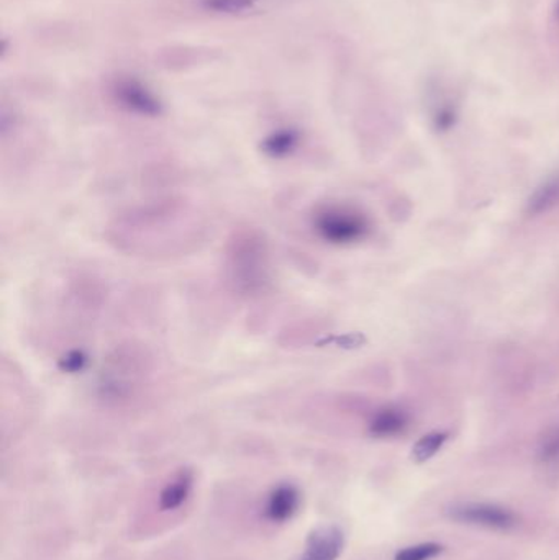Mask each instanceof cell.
Returning <instances> with one entry per match:
<instances>
[{
  "label": "cell",
  "mask_w": 559,
  "mask_h": 560,
  "mask_svg": "<svg viewBox=\"0 0 559 560\" xmlns=\"http://www.w3.org/2000/svg\"><path fill=\"white\" fill-rule=\"evenodd\" d=\"M446 440H449V433H443V431H433V433L420 438L412 447L414 463L423 464L432 459V457L442 450Z\"/></svg>",
  "instance_id": "8fae6325"
},
{
  "label": "cell",
  "mask_w": 559,
  "mask_h": 560,
  "mask_svg": "<svg viewBox=\"0 0 559 560\" xmlns=\"http://www.w3.org/2000/svg\"><path fill=\"white\" fill-rule=\"evenodd\" d=\"M559 207V171L551 174L550 177L544 180L540 186L532 194L527 202L525 212L531 217H540L544 213L551 212V210Z\"/></svg>",
  "instance_id": "ba28073f"
},
{
  "label": "cell",
  "mask_w": 559,
  "mask_h": 560,
  "mask_svg": "<svg viewBox=\"0 0 559 560\" xmlns=\"http://www.w3.org/2000/svg\"><path fill=\"white\" fill-rule=\"evenodd\" d=\"M318 238L330 245L347 246L363 242L371 232L366 213L348 203H325L312 217Z\"/></svg>",
  "instance_id": "7a4b0ae2"
},
{
  "label": "cell",
  "mask_w": 559,
  "mask_h": 560,
  "mask_svg": "<svg viewBox=\"0 0 559 560\" xmlns=\"http://www.w3.org/2000/svg\"><path fill=\"white\" fill-rule=\"evenodd\" d=\"M442 552L443 546L436 545V542H426V545L410 546V548L403 549V551L397 552L394 560H432Z\"/></svg>",
  "instance_id": "4fadbf2b"
},
{
  "label": "cell",
  "mask_w": 559,
  "mask_h": 560,
  "mask_svg": "<svg viewBox=\"0 0 559 560\" xmlns=\"http://www.w3.org/2000/svg\"><path fill=\"white\" fill-rule=\"evenodd\" d=\"M301 506V492L291 483L276 487L268 497L265 516L271 523H286L294 518Z\"/></svg>",
  "instance_id": "8992f818"
},
{
  "label": "cell",
  "mask_w": 559,
  "mask_h": 560,
  "mask_svg": "<svg viewBox=\"0 0 559 560\" xmlns=\"http://www.w3.org/2000/svg\"><path fill=\"white\" fill-rule=\"evenodd\" d=\"M345 548V535L338 526H318L308 535L298 560H338Z\"/></svg>",
  "instance_id": "5b68a950"
},
{
  "label": "cell",
  "mask_w": 559,
  "mask_h": 560,
  "mask_svg": "<svg viewBox=\"0 0 559 560\" xmlns=\"http://www.w3.org/2000/svg\"><path fill=\"white\" fill-rule=\"evenodd\" d=\"M114 94L118 104L127 108L128 112L143 115V117H156V115L161 114V102L140 81L125 79V81L118 82Z\"/></svg>",
  "instance_id": "277c9868"
},
{
  "label": "cell",
  "mask_w": 559,
  "mask_h": 560,
  "mask_svg": "<svg viewBox=\"0 0 559 560\" xmlns=\"http://www.w3.org/2000/svg\"><path fill=\"white\" fill-rule=\"evenodd\" d=\"M226 280L233 292L253 299L268 292L272 280L271 252L255 229L233 233L225 252Z\"/></svg>",
  "instance_id": "6da1fadb"
},
{
  "label": "cell",
  "mask_w": 559,
  "mask_h": 560,
  "mask_svg": "<svg viewBox=\"0 0 559 560\" xmlns=\"http://www.w3.org/2000/svg\"><path fill=\"white\" fill-rule=\"evenodd\" d=\"M409 427V415L399 407H384L370 423V433L376 438H394Z\"/></svg>",
  "instance_id": "52a82bcc"
},
{
  "label": "cell",
  "mask_w": 559,
  "mask_h": 560,
  "mask_svg": "<svg viewBox=\"0 0 559 560\" xmlns=\"http://www.w3.org/2000/svg\"><path fill=\"white\" fill-rule=\"evenodd\" d=\"M258 0H203L207 9L222 13H240L252 9Z\"/></svg>",
  "instance_id": "9a60e30c"
},
{
  "label": "cell",
  "mask_w": 559,
  "mask_h": 560,
  "mask_svg": "<svg viewBox=\"0 0 559 560\" xmlns=\"http://www.w3.org/2000/svg\"><path fill=\"white\" fill-rule=\"evenodd\" d=\"M194 476L190 470H180L173 482L164 487L160 493V509L163 512H173L179 509L189 499L190 490H193Z\"/></svg>",
  "instance_id": "9c48e42d"
},
{
  "label": "cell",
  "mask_w": 559,
  "mask_h": 560,
  "mask_svg": "<svg viewBox=\"0 0 559 560\" xmlns=\"http://www.w3.org/2000/svg\"><path fill=\"white\" fill-rule=\"evenodd\" d=\"M449 516L463 525L498 532H508L519 523L514 512L492 503H459L449 510Z\"/></svg>",
  "instance_id": "3957f363"
},
{
  "label": "cell",
  "mask_w": 559,
  "mask_h": 560,
  "mask_svg": "<svg viewBox=\"0 0 559 560\" xmlns=\"http://www.w3.org/2000/svg\"><path fill=\"white\" fill-rule=\"evenodd\" d=\"M537 460L548 472L559 470V424H554L541 433L537 446Z\"/></svg>",
  "instance_id": "30bf717a"
},
{
  "label": "cell",
  "mask_w": 559,
  "mask_h": 560,
  "mask_svg": "<svg viewBox=\"0 0 559 560\" xmlns=\"http://www.w3.org/2000/svg\"><path fill=\"white\" fill-rule=\"evenodd\" d=\"M295 143H298V137L294 133L281 131V133H276L275 137L266 141V151L271 153L272 156H282V154H288L295 147Z\"/></svg>",
  "instance_id": "5bb4252c"
},
{
  "label": "cell",
  "mask_w": 559,
  "mask_h": 560,
  "mask_svg": "<svg viewBox=\"0 0 559 560\" xmlns=\"http://www.w3.org/2000/svg\"><path fill=\"white\" fill-rule=\"evenodd\" d=\"M557 19H558V23H559V2H558V5H557Z\"/></svg>",
  "instance_id": "2e32d148"
},
{
  "label": "cell",
  "mask_w": 559,
  "mask_h": 560,
  "mask_svg": "<svg viewBox=\"0 0 559 560\" xmlns=\"http://www.w3.org/2000/svg\"><path fill=\"white\" fill-rule=\"evenodd\" d=\"M456 118H458V110H456L455 102L445 97L436 101L435 107L432 110V120L436 130L449 131L450 128L455 127Z\"/></svg>",
  "instance_id": "7c38bea8"
}]
</instances>
